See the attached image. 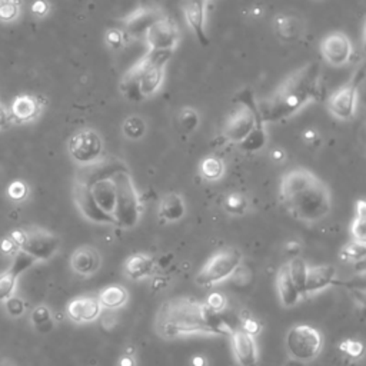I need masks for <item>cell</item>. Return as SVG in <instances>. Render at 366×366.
<instances>
[{
  "label": "cell",
  "mask_w": 366,
  "mask_h": 366,
  "mask_svg": "<svg viewBox=\"0 0 366 366\" xmlns=\"http://www.w3.org/2000/svg\"><path fill=\"white\" fill-rule=\"evenodd\" d=\"M319 99H322L321 69L312 62L291 73L265 102L257 104V109L263 122H279Z\"/></svg>",
  "instance_id": "cell-1"
},
{
  "label": "cell",
  "mask_w": 366,
  "mask_h": 366,
  "mask_svg": "<svg viewBox=\"0 0 366 366\" xmlns=\"http://www.w3.org/2000/svg\"><path fill=\"white\" fill-rule=\"evenodd\" d=\"M281 198L289 214L306 223L322 221L332 209V196L328 187L305 167H295L284 174Z\"/></svg>",
  "instance_id": "cell-2"
},
{
  "label": "cell",
  "mask_w": 366,
  "mask_h": 366,
  "mask_svg": "<svg viewBox=\"0 0 366 366\" xmlns=\"http://www.w3.org/2000/svg\"><path fill=\"white\" fill-rule=\"evenodd\" d=\"M170 56L172 52L149 50L123 76L121 82L123 98L136 104L155 95L163 82L165 67Z\"/></svg>",
  "instance_id": "cell-3"
},
{
  "label": "cell",
  "mask_w": 366,
  "mask_h": 366,
  "mask_svg": "<svg viewBox=\"0 0 366 366\" xmlns=\"http://www.w3.org/2000/svg\"><path fill=\"white\" fill-rule=\"evenodd\" d=\"M204 304L189 298H180L165 304L159 311V331L166 338L189 335L195 332L212 333L204 322Z\"/></svg>",
  "instance_id": "cell-4"
},
{
  "label": "cell",
  "mask_w": 366,
  "mask_h": 366,
  "mask_svg": "<svg viewBox=\"0 0 366 366\" xmlns=\"http://www.w3.org/2000/svg\"><path fill=\"white\" fill-rule=\"evenodd\" d=\"M112 179L116 192L113 211L115 225L123 229H131L139 223L142 215V204L138 189L132 180L131 173L122 165L112 170Z\"/></svg>",
  "instance_id": "cell-5"
},
{
  "label": "cell",
  "mask_w": 366,
  "mask_h": 366,
  "mask_svg": "<svg viewBox=\"0 0 366 366\" xmlns=\"http://www.w3.org/2000/svg\"><path fill=\"white\" fill-rule=\"evenodd\" d=\"M259 122L263 121L260 118L253 92L246 87L236 95L235 106L223 123L222 138L226 142L239 145Z\"/></svg>",
  "instance_id": "cell-6"
},
{
  "label": "cell",
  "mask_w": 366,
  "mask_h": 366,
  "mask_svg": "<svg viewBox=\"0 0 366 366\" xmlns=\"http://www.w3.org/2000/svg\"><path fill=\"white\" fill-rule=\"evenodd\" d=\"M13 243L19 250L28 253L35 260H49L59 250V238L42 228H29L13 232Z\"/></svg>",
  "instance_id": "cell-7"
},
{
  "label": "cell",
  "mask_w": 366,
  "mask_h": 366,
  "mask_svg": "<svg viewBox=\"0 0 366 366\" xmlns=\"http://www.w3.org/2000/svg\"><path fill=\"white\" fill-rule=\"evenodd\" d=\"M242 263V253L235 248H226L215 253L196 274V284L202 287L216 285L228 278Z\"/></svg>",
  "instance_id": "cell-8"
},
{
  "label": "cell",
  "mask_w": 366,
  "mask_h": 366,
  "mask_svg": "<svg viewBox=\"0 0 366 366\" xmlns=\"http://www.w3.org/2000/svg\"><path fill=\"white\" fill-rule=\"evenodd\" d=\"M287 346L292 357L302 362L314 360L322 350L323 338L314 326L301 323L289 329L287 335Z\"/></svg>",
  "instance_id": "cell-9"
},
{
  "label": "cell",
  "mask_w": 366,
  "mask_h": 366,
  "mask_svg": "<svg viewBox=\"0 0 366 366\" xmlns=\"http://www.w3.org/2000/svg\"><path fill=\"white\" fill-rule=\"evenodd\" d=\"M102 138L92 129L79 131L69 140V153L80 165L95 163L102 156Z\"/></svg>",
  "instance_id": "cell-10"
},
{
  "label": "cell",
  "mask_w": 366,
  "mask_h": 366,
  "mask_svg": "<svg viewBox=\"0 0 366 366\" xmlns=\"http://www.w3.org/2000/svg\"><path fill=\"white\" fill-rule=\"evenodd\" d=\"M362 80V76H355L350 82L336 89L333 94L328 99V111L329 113L339 119V121H348L355 115L356 111V99H357V89L359 83Z\"/></svg>",
  "instance_id": "cell-11"
},
{
  "label": "cell",
  "mask_w": 366,
  "mask_h": 366,
  "mask_svg": "<svg viewBox=\"0 0 366 366\" xmlns=\"http://www.w3.org/2000/svg\"><path fill=\"white\" fill-rule=\"evenodd\" d=\"M149 46V50H163L173 52L177 46L180 33L179 28L172 18L162 15L145 33L143 36Z\"/></svg>",
  "instance_id": "cell-12"
},
{
  "label": "cell",
  "mask_w": 366,
  "mask_h": 366,
  "mask_svg": "<svg viewBox=\"0 0 366 366\" xmlns=\"http://www.w3.org/2000/svg\"><path fill=\"white\" fill-rule=\"evenodd\" d=\"M73 198L80 214L94 223L115 225V218L105 212L94 199L89 189V183L84 179H77L73 187Z\"/></svg>",
  "instance_id": "cell-13"
},
{
  "label": "cell",
  "mask_w": 366,
  "mask_h": 366,
  "mask_svg": "<svg viewBox=\"0 0 366 366\" xmlns=\"http://www.w3.org/2000/svg\"><path fill=\"white\" fill-rule=\"evenodd\" d=\"M321 53L325 62L339 67L346 65L352 57V42L343 32H331L321 40Z\"/></svg>",
  "instance_id": "cell-14"
},
{
  "label": "cell",
  "mask_w": 366,
  "mask_h": 366,
  "mask_svg": "<svg viewBox=\"0 0 366 366\" xmlns=\"http://www.w3.org/2000/svg\"><path fill=\"white\" fill-rule=\"evenodd\" d=\"M115 167H109V170L104 174H95L92 180H86L89 183V189L96 204L109 215L113 216L115 211V183L112 179V170Z\"/></svg>",
  "instance_id": "cell-15"
},
{
  "label": "cell",
  "mask_w": 366,
  "mask_h": 366,
  "mask_svg": "<svg viewBox=\"0 0 366 366\" xmlns=\"http://www.w3.org/2000/svg\"><path fill=\"white\" fill-rule=\"evenodd\" d=\"M35 262L36 260L32 256H29L28 253L22 252V250H19L15 255L8 270L0 273V302H6L12 296L19 277L23 272H26Z\"/></svg>",
  "instance_id": "cell-16"
},
{
  "label": "cell",
  "mask_w": 366,
  "mask_h": 366,
  "mask_svg": "<svg viewBox=\"0 0 366 366\" xmlns=\"http://www.w3.org/2000/svg\"><path fill=\"white\" fill-rule=\"evenodd\" d=\"M162 11L155 8H139L123 19V35L129 38H142L148 29L162 16Z\"/></svg>",
  "instance_id": "cell-17"
},
{
  "label": "cell",
  "mask_w": 366,
  "mask_h": 366,
  "mask_svg": "<svg viewBox=\"0 0 366 366\" xmlns=\"http://www.w3.org/2000/svg\"><path fill=\"white\" fill-rule=\"evenodd\" d=\"M235 359L240 366H255L257 363V348L255 336L242 329H232L229 333Z\"/></svg>",
  "instance_id": "cell-18"
},
{
  "label": "cell",
  "mask_w": 366,
  "mask_h": 366,
  "mask_svg": "<svg viewBox=\"0 0 366 366\" xmlns=\"http://www.w3.org/2000/svg\"><path fill=\"white\" fill-rule=\"evenodd\" d=\"M183 13L187 23L196 35L202 46L209 45V39L205 30L206 23V0H183Z\"/></svg>",
  "instance_id": "cell-19"
},
{
  "label": "cell",
  "mask_w": 366,
  "mask_h": 366,
  "mask_svg": "<svg viewBox=\"0 0 366 366\" xmlns=\"http://www.w3.org/2000/svg\"><path fill=\"white\" fill-rule=\"evenodd\" d=\"M67 316L77 323L94 322L101 316L102 306L98 296H79L69 302Z\"/></svg>",
  "instance_id": "cell-20"
},
{
  "label": "cell",
  "mask_w": 366,
  "mask_h": 366,
  "mask_svg": "<svg viewBox=\"0 0 366 366\" xmlns=\"http://www.w3.org/2000/svg\"><path fill=\"white\" fill-rule=\"evenodd\" d=\"M72 269L82 277L94 274L101 267V255L92 246L77 248L70 257Z\"/></svg>",
  "instance_id": "cell-21"
},
{
  "label": "cell",
  "mask_w": 366,
  "mask_h": 366,
  "mask_svg": "<svg viewBox=\"0 0 366 366\" xmlns=\"http://www.w3.org/2000/svg\"><path fill=\"white\" fill-rule=\"evenodd\" d=\"M336 270L332 265H316L308 266L306 284H305V295L319 292L332 284H335Z\"/></svg>",
  "instance_id": "cell-22"
},
{
  "label": "cell",
  "mask_w": 366,
  "mask_h": 366,
  "mask_svg": "<svg viewBox=\"0 0 366 366\" xmlns=\"http://www.w3.org/2000/svg\"><path fill=\"white\" fill-rule=\"evenodd\" d=\"M42 101L33 95H21L12 104V116L19 122H29L42 112Z\"/></svg>",
  "instance_id": "cell-23"
},
{
  "label": "cell",
  "mask_w": 366,
  "mask_h": 366,
  "mask_svg": "<svg viewBox=\"0 0 366 366\" xmlns=\"http://www.w3.org/2000/svg\"><path fill=\"white\" fill-rule=\"evenodd\" d=\"M277 289H278V295L279 299L282 302L284 306L287 308H292L295 306L299 299H301V294L296 289V287L294 285L291 277H289V272H288V266L282 265L281 269L278 270L277 274Z\"/></svg>",
  "instance_id": "cell-24"
},
{
  "label": "cell",
  "mask_w": 366,
  "mask_h": 366,
  "mask_svg": "<svg viewBox=\"0 0 366 366\" xmlns=\"http://www.w3.org/2000/svg\"><path fill=\"white\" fill-rule=\"evenodd\" d=\"M155 267V259L146 253H135L125 262V272L133 281H140L149 277Z\"/></svg>",
  "instance_id": "cell-25"
},
{
  "label": "cell",
  "mask_w": 366,
  "mask_h": 366,
  "mask_svg": "<svg viewBox=\"0 0 366 366\" xmlns=\"http://www.w3.org/2000/svg\"><path fill=\"white\" fill-rule=\"evenodd\" d=\"M159 212L162 218L167 222H177L187 214V205L183 198L174 192L165 195L159 205Z\"/></svg>",
  "instance_id": "cell-26"
},
{
  "label": "cell",
  "mask_w": 366,
  "mask_h": 366,
  "mask_svg": "<svg viewBox=\"0 0 366 366\" xmlns=\"http://www.w3.org/2000/svg\"><path fill=\"white\" fill-rule=\"evenodd\" d=\"M128 298H129L128 291L121 285L106 287L105 289L101 291L98 296L101 306L106 309H119L125 306V304L128 302Z\"/></svg>",
  "instance_id": "cell-27"
},
{
  "label": "cell",
  "mask_w": 366,
  "mask_h": 366,
  "mask_svg": "<svg viewBox=\"0 0 366 366\" xmlns=\"http://www.w3.org/2000/svg\"><path fill=\"white\" fill-rule=\"evenodd\" d=\"M287 266L294 285L296 287L301 295H305V284H306V273H308L306 262L302 257L295 256L287 263Z\"/></svg>",
  "instance_id": "cell-28"
},
{
  "label": "cell",
  "mask_w": 366,
  "mask_h": 366,
  "mask_svg": "<svg viewBox=\"0 0 366 366\" xmlns=\"http://www.w3.org/2000/svg\"><path fill=\"white\" fill-rule=\"evenodd\" d=\"M266 140H267V135L265 131V122H259L252 129V132L239 143V148L243 152L253 153V152L260 150L266 145Z\"/></svg>",
  "instance_id": "cell-29"
},
{
  "label": "cell",
  "mask_w": 366,
  "mask_h": 366,
  "mask_svg": "<svg viewBox=\"0 0 366 366\" xmlns=\"http://www.w3.org/2000/svg\"><path fill=\"white\" fill-rule=\"evenodd\" d=\"M199 170L205 180L215 182L223 176L225 165H223L222 159H219L218 156H208L201 162Z\"/></svg>",
  "instance_id": "cell-30"
},
{
  "label": "cell",
  "mask_w": 366,
  "mask_h": 366,
  "mask_svg": "<svg viewBox=\"0 0 366 366\" xmlns=\"http://www.w3.org/2000/svg\"><path fill=\"white\" fill-rule=\"evenodd\" d=\"M274 28H277L278 36L282 38L284 40H292L296 39L301 33V23L298 22L296 18L292 16H279L277 19V23H274Z\"/></svg>",
  "instance_id": "cell-31"
},
{
  "label": "cell",
  "mask_w": 366,
  "mask_h": 366,
  "mask_svg": "<svg viewBox=\"0 0 366 366\" xmlns=\"http://www.w3.org/2000/svg\"><path fill=\"white\" fill-rule=\"evenodd\" d=\"M199 115L191 108L182 109L177 115V126L183 133H192L199 126Z\"/></svg>",
  "instance_id": "cell-32"
},
{
  "label": "cell",
  "mask_w": 366,
  "mask_h": 366,
  "mask_svg": "<svg viewBox=\"0 0 366 366\" xmlns=\"http://www.w3.org/2000/svg\"><path fill=\"white\" fill-rule=\"evenodd\" d=\"M366 205L363 201L356 204V218L352 223V235L356 240L366 242Z\"/></svg>",
  "instance_id": "cell-33"
},
{
  "label": "cell",
  "mask_w": 366,
  "mask_h": 366,
  "mask_svg": "<svg viewBox=\"0 0 366 366\" xmlns=\"http://www.w3.org/2000/svg\"><path fill=\"white\" fill-rule=\"evenodd\" d=\"M223 208L231 215H243L248 209V201L242 194L233 192L225 198Z\"/></svg>",
  "instance_id": "cell-34"
},
{
  "label": "cell",
  "mask_w": 366,
  "mask_h": 366,
  "mask_svg": "<svg viewBox=\"0 0 366 366\" xmlns=\"http://www.w3.org/2000/svg\"><path fill=\"white\" fill-rule=\"evenodd\" d=\"M340 255H342V259H345V260H352V262L363 260V257L366 255V242L353 239L352 242H349L348 245L343 246Z\"/></svg>",
  "instance_id": "cell-35"
},
{
  "label": "cell",
  "mask_w": 366,
  "mask_h": 366,
  "mask_svg": "<svg viewBox=\"0 0 366 366\" xmlns=\"http://www.w3.org/2000/svg\"><path fill=\"white\" fill-rule=\"evenodd\" d=\"M146 132V125L145 122L138 118V116H131L123 122V133L125 136H128L129 139L138 140L140 138H143Z\"/></svg>",
  "instance_id": "cell-36"
},
{
  "label": "cell",
  "mask_w": 366,
  "mask_h": 366,
  "mask_svg": "<svg viewBox=\"0 0 366 366\" xmlns=\"http://www.w3.org/2000/svg\"><path fill=\"white\" fill-rule=\"evenodd\" d=\"M339 350L346 353L349 357L352 359H357L363 355V345L359 340H352V339H346L343 342H340L339 345Z\"/></svg>",
  "instance_id": "cell-37"
},
{
  "label": "cell",
  "mask_w": 366,
  "mask_h": 366,
  "mask_svg": "<svg viewBox=\"0 0 366 366\" xmlns=\"http://www.w3.org/2000/svg\"><path fill=\"white\" fill-rule=\"evenodd\" d=\"M50 319H52V316H50V312H49V309L46 306H39L32 314V321L39 328L40 326H46V325L50 326L52 325Z\"/></svg>",
  "instance_id": "cell-38"
},
{
  "label": "cell",
  "mask_w": 366,
  "mask_h": 366,
  "mask_svg": "<svg viewBox=\"0 0 366 366\" xmlns=\"http://www.w3.org/2000/svg\"><path fill=\"white\" fill-rule=\"evenodd\" d=\"M18 15V6L12 0H8V2H4L0 5V19L2 21H12L15 19Z\"/></svg>",
  "instance_id": "cell-39"
},
{
  "label": "cell",
  "mask_w": 366,
  "mask_h": 366,
  "mask_svg": "<svg viewBox=\"0 0 366 366\" xmlns=\"http://www.w3.org/2000/svg\"><path fill=\"white\" fill-rule=\"evenodd\" d=\"M205 305H206L208 308H211L212 311H215V312H221V311L225 308V305H226V299H225V296H223L222 294L214 292V294H211V295L208 296Z\"/></svg>",
  "instance_id": "cell-40"
},
{
  "label": "cell",
  "mask_w": 366,
  "mask_h": 366,
  "mask_svg": "<svg viewBox=\"0 0 366 366\" xmlns=\"http://www.w3.org/2000/svg\"><path fill=\"white\" fill-rule=\"evenodd\" d=\"M260 328H262L260 323L252 316H246V318L242 319V328L240 329L245 331L246 333L252 335V336H256L260 332Z\"/></svg>",
  "instance_id": "cell-41"
},
{
  "label": "cell",
  "mask_w": 366,
  "mask_h": 366,
  "mask_svg": "<svg viewBox=\"0 0 366 366\" xmlns=\"http://www.w3.org/2000/svg\"><path fill=\"white\" fill-rule=\"evenodd\" d=\"M6 309L8 312L12 315V316H21L25 311V305L21 299H16V298H9L6 301Z\"/></svg>",
  "instance_id": "cell-42"
},
{
  "label": "cell",
  "mask_w": 366,
  "mask_h": 366,
  "mask_svg": "<svg viewBox=\"0 0 366 366\" xmlns=\"http://www.w3.org/2000/svg\"><path fill=\"white\" fill-rule=\"evenodd\" d=\"M123 32H119V30H116V29H112V30H109L108 33H106V42H108V45L109 46H112V48H119L121 45H122V42H123Z\"/></svg>",
  "instance_id": "cell-43"
},
{
  "label": "cell",
  "mask_w": 366,
  "mask_h": 366,
  "mask_svg": "<svg viewBox=\"0 0 366 366\" xmlns=\"http://www.w3.org/2000/svg\"><path fill=\"white\" fill-rule=\"evenodd\" d=\"M26 192H28L26 187L23 185V183H21V182H15L13 185L11 187V189H9V195H11L13 199H16V201L25 198Z\"/></svg>",
  "instance_id": "cell-44"
},
{
  "label": "cell",
  "mask_w": 366,
  "mask_h": 366,
  "mask_svg": "<svg viewBox=\"0 0 366 366\" xmlns=\"http://www.w3.org/2000/svg\"><path fill=\"white\" fill-rule=\"evenodd\" d=\"M285 250H287V253H288L291 257L299 256V252H301V243H299V242H288V243H287Z\"/></svg>",
  "instance_id": "cell-45"
},
{
  "label": "cell",
  "mask_w": 366,
  "mask_h": 366,
  "mask_svg": "<svg viewBox=\"0 0 366 366\" xmlns=\"http://www.w3.org/2000/svg\"><path fill=\"white\" fill-rule=\"evenodd\" d=\"M9 125V115L6 109L0 105V128H6Z\"/></svg>",
  "instance_id": "cell-46"
},
{
  "label": "cell",
  "mask_w": 366,
  "mask_h": 366,
  "mask_svg": "<svg viewBox=\"0 0 366 366\" xmlns=\"http://www.w3.org/2000/svg\"><path fill=\"white\" fill-rule=\"evenodd\" d=\"M135 359L129 355H125L121 357V362H119V366H135Z\"/></svg>",
  "instance_id": "cell-47"
},
{
  "label": "cell",
  "mask_w": 366,
  "mask_h": 366,
  "mask_svg": "<svg viewBox=\"0 0 366 366\" xmlns=\"http://www.w3.org/2000/svg\"><path fill=\"white\" fill-rule=\"evenodd\" d=\"M284 366H306V365H305V362H302V360H299V359L292 357V359L287 360V363H285Z\"/></svg>",
  "instance_id": "cell-48"
},
{
  "label": "cell",
  "mask_w": 366,
  "mask_h": 366,
  "mask_svg": "<svg viewBox=\"0 0 366 366\" xmlns=\"http://www.w3.org/2000/svg\"><path fill=\"white\" fill-rule=\"evenodd\" d=\"M305 139H306L308 142H314V140H318V135H316L314 131H308V132L305 133Z\"/></svg>",
  "instance_id": "cell-49"
},
{
  "label": "cell",
  "mask_w": 366,
  "mask_h": 366,
  "mask_svg": "<svg viewBox=\"0 0 366 366\" xmlns=\"http://www.w3.org/2000/svg\"><path fill=\"white\" fill-rule=\"evenodd\" d=\"M194 365H195V366H204V365H205V360H204L202 357H195V359H194Z\"/></svg>",
  "instance_id": "cell-50"
},
{
  "label": "cell",
  "mask_w": 366,
  "mask_h": 366,
  "mask_svg": "<svg viewBox=\"0 0 366 366\" xmlns=\"http://www.w3.org/2000/svg\"><path fill=\"white\" fill-rule=\"evenodd\" d=\"M273 157H274V159H282V157H284V153H282L281 150H277V152H273Z\"/></svg>",
  "instance_id": "cell-51"
}]
</instances>
